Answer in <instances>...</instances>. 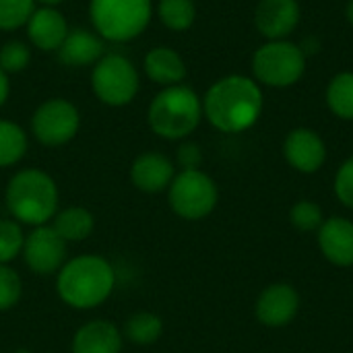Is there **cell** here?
I'll return each instance as SVG.
<instances>
[{
    "label": "cell",
    "instance_id": "6da1fadb",
    "mask_svg": "<svg viewBox=\"0 0 353 353\" xmlns=\"http://www.w3.org/2000/svg\"><path fill=\"white\" fill-rule=\"evenodd\" d=\"M263 105V89L252 77L228 74L207 89L203 97V116L219 132L238 134L259 122Z\"/></svg>",
    "mask_w": 353,
    "mask_h": 353
},
{
    "label": "cell",
    "instance_id": "7a4b0ae2",
    "mask_svg": "<svg viewBox=\"0 0 353 353\" xmlns=\"http://www.w3.org/2000/svg\"><path fill=\"white\" fill-rule=\"evenodd\" d=\"M116 290V269L99 254L68 259L56 273V294L72 310H95Z\"/></svg>",
    "mask_w": 353,
    "mask_h": 353
},
{
    "label": "cell",
    "instance_id": "3957f363",
    "mask_svg": "<svg viewBox=\"0 0 353 353\" xmlns=\"http://www.w3.org/2000/svg\"><path fill=\"white\" fill-rule=\"evenodd\" d=\"M4 203L14 221L37 228L50 223L58 213L60 192L48 172L39 168H25L8 180Z\"/></svg>",
    "mask_w": 353,
    "mask_h": 353
},
{
    "label": "cell",
    "instance_id": "277c9868",
    "mask_svg": "<svg viewBox=\"0 0 353 353\" xmlns=\"http://www.w3.org/2000/svg\"><path fill=\"white\" fill-rule=\"evenodd\" d=\"M203 120V97L186 85H172L161 89L147 112L151 130L168 141H182L190 137Z\"/></svg>",
    "mask_w": 353,
    "mask_h": 353
},
{
    "label": "cell",
    "instance_id": "5b68a950",
    "mask_svg": "<svg viewBox=\"0 0 353 353\" xmlns=\"http://www.w3.org/2000/svg\"><path fill=\"white\" fill-rule=\"evenodd\" d=\"M89 17L99 37L108 41H130L151 23V0H91Z\"/></svg>",
    "mask_w": 353,
    "mask_h": 353
},
{
    "label": "cell",
    "instance_id": "8992f818",
    "mask_svg": "<svg viewBox=\"0 0 353 353\" xmlns=\"http://www.w3.org/2000/svg\"><path fill=\"white\" fill-rule=\"evenodd\" d=\"M306 72V54L290 39L267 41L252 54V79L259 85L285 89Z\"/></svg>",
    "mask_w": 353,
    "mask_h": 353
},
{
    "label": "cell",
    "instance_id": "52a82bcc",
    "mask_svg": "<svg viewBox=\"0 0 353 353\" xmlns=\"http://www.w3.org/2000/svg\"><path fill=\"white\" fill-rule=\"evenodd\" d=\"M217 201H219V188L215 180L203 170L176 172L168 188V203L172 211L186 221L205 219L215 211Z\"/></svg>",
    "mask_w": 353,
    "mask_h": 353
},
{
    "label": "cell",
    "instance_id": "ba28073f",
    "mask_svg": "<svg viewBox=\"0 0 353 353\" xmlns=\"http://www.w3.org/2000/svg\"><path fill=\"white\" fill-rule=\"evenodd\" d=\"M91 87L99 101L112 108L130 103L139 93V72L122 54H105L93 64Z\"/></svg>",
    "mask_w": 353,
    "mask_h": 353
},
{
    "label": "cell",
    "instance_id": "9c48e42d",
    "mask_svg": "<svg viewBox=\"0 0 353 353\" xmlns=\"http://www.w3.org/2000/svg\"><path fill=\"white\" fill-rule=\"evenodd\" d=\"M79 126L81 114L77 105L66 99L43 101L31 118L33 137L46 147H62L70 143L77 137Z\"/></svg>",
    "mask_w": 353,
    "mask_h": 353
},
{
    "label": "cell",
    "instance_id": "30bf717a",
    "mask_svg": "<svg viewBox=\"0 0 353 353\" xmlns=\"http://www.w3.org/2000/svg\"><path fill=\"white\" fill-rule=\"evenodd\" d=\"M21 256L31 273L39 277L56 275L68 261V244L58 236V232L50 223L37 225L31 228L29 234H25Z\"/></svg>",
    "mask_w": 353,
    "mask_h": 353
},
{
    "label": "cell",
    "instance_id": "8fae6325",
    "mask_svg": "<svg viewBox=\"0 0 353 353\" xmlns=\"http://www.w3.org/2000/svg\"><path fill=\"white\" fill-rule=\"evenodd\" d=\"M283 157L294 170L302 174H314L327 161V145L316 130L300 126L285 137Z\"/></svg>",
    "mask_w": 353,
    "mask_h": 353
},
{
    "label": "cell",
    "instance_id": "7c38bea8",
    "mask_svg": "<svg viewBox=\"0 0 353 353\" xmlns=\"http://www.w3.org/2000/svg\"><path fill=\"white\" fill-rule=\"evenodd\" d=\"M298 0H261L254 10V25L267 41L288 39L300 25Z\"/></svg>",
    "mask_w": 353,
    "mask_h": 353
},
{
    "label": "cell",
    "instance_id": "4fadbf2b",
    "mask_svg": "<svg viewBox=\"0 0 353 353\" xmlns=\"http://www.w3.org/2000/svg\"><path fill=\"white\" fill-rule=\"evenodd\" d=\"M300 310V294L290 283H273L263 290L256 300L254 312L261 325L279 329L290 325Z\"/></svg>",
    "mask_w": 353,
    "mask_h": 353
},
{
    "label": "cell",
    "instance_id": "5bb4252c",
    "mask_svg": "<svg viewBox=\"0 0 353 353\" xmlns=\"http://www.w3.org/2000/svg\"><path fill=\"white\" fill-rule=\"evenodd\" d=\"M174 176H176L174 161L159 151L141 153L130 165V180L145 194L165 192Z\"/></svg>",
    "mask_w": 353,
    "mask_h": 353
},
{
    "label": "cell",
    "instance_id": "9a60e30c",
    "mask_svg": "<svg viewBox=\"0 0 353 353\" xmlns=\"http://www.w3.org/2000/svg\"><path fill=\"white\" fill-rule=\"evenodd\" d=\"M122 345V331L105 319H95L74 331L70 353H120Z\"/></svg>",
    "mask_w": 353,
    "mask_h": 353
},
{
    "label": "cell",
    "instance_id": "2e32d148",
    "mask_svg": "<svg viewBox=\"0 0 353 353\" xmlns=\"http://www.w3.org/2000/svg\"><path fill=\"white\" fill-rule=\"evenodd\" d=\"M319 248L337 267L353 265V221L347 217L325 219L319 228Z\"/></svg>",
    "mask_w": 353,
    "mask_h": 353
},
{
    "label": "cell",
    "instance_id": "e0dca14e",
    "mask_svg": "<svg viewBox=\"0 0 353 353\" xmlns=\"http://www.w3.org/2000/svg\"><path fill=\"white\" fill-rule=\"evenodd\" d=\"M27 35L29 41L41 52H58L68 35V23L54 6H41L33 10L27 21Z\"/></svg>",
    "mask_w": 353,
    "mask_h": 353
},
{
    "label": "cell",
    "instance_id": "ac0fdd59",
    "mask_svg": "<svg viewBox=\"0 0 353 353\" xmlns=\"http://www.w3.org/2000/svg\"><path fill=\"white\" fill-rule=\"evenodd\" d=\"M103 56V41L99 35L87 29L68 31L66 39L58 48V58L68 66H89Z\"/></svg>",
    "mask_w": 353,
    "mask_h": 353
},
{
    "label": "cell",
    "instance_id": "d6986e66",
    "mask_svg": "<svg viewBox=\"0 0 353 353\" xmlns=\"http://www.w3.org/2000/svg\"><path fill=\"white\" fill-rule=\"evenodd\" d=\"M145 72L147 77L163 87H172V85H180L186 77V64L184 58L165 46H157L153 48L147 56H145Z\"/></svg>",
    "mask_w": 353,
    "mask_h": 353
},
{
    "label": "cell",
    "instance_id": "ffe728a7",
    "mask_svg": "<svg viewBox=\"0 0 353 353\" xmlns=\"http://www.w3.org/2000/svg\"><path fill=\"white\" fill-rule=\"evenodd\" d=\"M50 225L58 232V236L70 244V242H83L87 240L95 230V217L89 209L72 205L66 209H58Z\"/></svg>",
    "mask_w": 353,
    "mask_h": 353
},
{
    "label": "cell",
    "instance_id": "44dd1931",
    "mask_svg": "<svg viewBox=\"0 0 353 353\" xmlns=\"http://www.w3.org/2000/svg\"><path fill=\"white\" fill-rule=\"evenodd\" d=\"M122 335L134 345H153L163 335V321L159 314L149 310L134 312L126 319Z\"/></svg>",
    "mask_w": 353,
    "mask_h": 353
},
{
    "label": "cell",
    "instance_id": "7402d4cb",
    "mask_svg": "<svg viewBox=\"0 0 353 353\" xmlns=\"http://www.w3.org/2000/svg\"><path fill=\"white\" fill-rule=\"evenodd\" d=\"M325 99H327V105H329V110H331L333 116H337V118H341V120H353L352 70L337 72V74L329 81Z\"/></svg>",
    "mask_w": 353,
    "mask_h": 353
},
{
    "label": "cell",
    "instance_id": "603a6c76",
    "mask_svg": "<svg viewBox=\"0 0 353 353\" xmlns=\"http://www.w3.org/2000/svg\"><path fill=\"white\" fill-rule=\"evenodd\" d=\"M27 145V134L19 124L10 120H0V168L17 165L25 157Z\"/></svg>",
    "mask_w": 353,
    "mask_h": 353
},
{
    "label": "cell",
    "instance_id": "cb8c5ba5",
    "mask_svg": "<svg viewBox=\"0 0 353 353\" xmlns=\"http://www.w3.org/2000/svg\"><path fill=\"white\" fill-rule=\"evenodd\" d=\"M159 21L172 31H186L196 19L194 0H159L157 4Z\"/></svg>",
    "mask_w": 353,
    "mask_h": 353
},
{
    "label": "cell",
    "instance_id": "d4e9b609",
    "mask_svg": "<svg viewBox=\"0 0 353 353\" xmlns=\"http://www.w3.org/2000/svg\"><path fill=\"white\" fill-rule=\"evenodd\" d=\"M25 244V232L19 221L12 217L0 219V265H10L21 256Z\"/></svg>",
    "mask_w": 353,
    "mask_h": 353
},
{
    "label": "cell",
    "instance_id": "484cf974",
    "mask_svg": "<svg viewBox=\"0 0 353 353\" xmlns=\"http://www.w3.org/2000/svg\"><path fill=\"white\" fill-rule=\"evenodd\" d=\"M35 0H0V29L12 31L17 27L27 25L33 14Z\"/></svg>",
    "mask_w": 353,
    "mask_h": 353
},
{
    "label": "cell",
    "instance_id": "4316f807",
    "mask_svg": "<svg viewBox=\"0 0 353 353\" xmlns=\"http://www.w3.org/2000/svg\"><path fill=\"white\" fill-rule=\"evenodd\" d=\"M23 296L21 275L10 265H0V312L12 310Z\"/></svg>",
    "mask_w": 353,
    "mask_h": 353
},
{
    "label": "cell",
    "instance_id": "83f0119b",
    "mask_svg": "<svg viewBox=\"0 0 353 353\" xmlns=\"http://www.w3.org/2000/svg\"><path fill=\"white\" fill-rule=\"evenodd\" d=\"M292 225L300 232H319L325 221L323 209L314 201H298L290 211Z\"/></svg>",
    "mask_w": 353,
    "mask_h": 353
},
{
    "label": "cell",
    "instance_id": "f1b7e54d",
    "mask_svg": "<svg viewBox=\"0 0 353 353\" xmlns=\"http://www.w3.org/2000/svg\"><path fill=\"white\" fill-rule=\"evenodd\" d=\"M29 60H31V52L23 41H8L0 50V68L6 74L25 70Z\"/></svg>",
    "mask_w": 353,
    "mask_h": 353
},
{
    "label": "cell",
    "instance_id": "f546056e",
    "mask_svg": "<svg viewBox=\"0 0 353 353\" xmlns=\"http://www.w3.org/2000/svg\"><path fill=\"white\" fill-rule=\"evenodd\" d=\"M333 190L339 203L353 211V155L341 163L339 172L335 174Z\"/></svg>",
    "mask_w": 353,
    "mask_h": 353
},
{
    "label": "cell",
    "instance_id": "4dcf8cb0",
    "mask_svg": "<svg viewBox=\"0 0 353 353\" xmlns=\"http://www.w3.org/2000/svg\"><path fill=\"white\" fill-rule=\"evenodd\" d=\"M176 159H178V165L182 170H201V163H203V151L196 143H182L178 147V153H176Z\"/></svg>",
    "mask_w": 353,
    "mask_h": 353
},
{
    "label": "cell",
    "instance_id": "1f68e13d",
    "mask_svg": "<svg viewBox=\"0 0 353 353\" xmlns=\"http://www.w3.org/2000/svg\"><path fill=\"white\" fill-rule=\"evenodd\" d=\"M8 93H10V83H8V74L0 68V108L6 103L8 99Z\"/></svg>",
    "mask_w": 353,
    "mask_h": 353
},
{
    "label": "cell",
    "instance_id": "d6a6232c",
    "mask_svg": "<svg viewBox=\"0 0 353 353\" xmlns=\"http://www.w3.org/2000/svg\"><path fill=\"white\" fill-rule=\"evenodd\" d=\"M345 17H347L350 25L353 27V0H350V2H347V6H345Z\"/></svg>",
    "mask_w": 353,
    "mask_h": 353
},
{
    "label": "cell",
    "instance_id": "836d02e7",
    "mask_svg": "<svg viewBox=\"0 0 353 353\" xmlns=\"http://www.w3.org/2000/svg\"><path fill=\"white\" fill-rule=\"evenodd\" d=\"M37 2H41L43 6H56V4H60L62 0H37Z\"/></svg>",
    "mask_w": 353,
    "mask_h": 353
},
{
    "label": "cell",
    "instance_id": "e575fe53",
    "mask_svg": "<svg viewBox=\"0 0 353 353\" xmlns=\"http://www.w3.org/2000/svg\"><path fill=\"white\" fill-rule=\"evenodd\" d=\"M12 353H33L31 350H25V347H19V350H14Z\"/></svg>",
    "mask_w": 353,
    "mask_h": 353
}]
</instances>
